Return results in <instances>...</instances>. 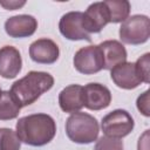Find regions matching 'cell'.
<instances>
[{
	"instance_id": "8fae6325",
	"label": "cell",
	"mask_w": 150,
	"mask_h": 150,
	"mask_svg": "<svg viewBox=\"0 0 150 150\" xmlns=\"http://www.w3.org/2000/svg\"><path fill=\"white\" fill-rule=\"evenodd\" d=\"M60 49L56 42L50 39L42 38L33 41L29 46V57L41 64H52L57 61Z\"/></svg>"
},
{
	"instance_id": "ffe728a7",
	"label": "cell",
	"mask_w": 150,
	"mask_h": 150,
	"mask_svg": "<svg viewBox=\"0 0 150 150\" xmlns=\"http://www.w3.org/2000/svg\"><path fill=\"white\" fill-rule=\"evenodd\" d=\"M135 66L137 68V71L142 79V82L144 83H149L150 82V71H149V67H150V54L145 53L144 55H142L141 57L137 59V61L135 62Z\"/></svg>"
},
{
	"instance_id": "d6986e66",
	"label": "cell",
	"mask_w": 150,
	"mask_h": 150,
	"mask_svg": "<svg viewBox=\"0 0 150 150\" xmlns=\"http://www.w3.org/2000/svg\"><path fill=\"white\" fill-rule=\"evenodd\" d=\"M123 142L118 138H112L108 136H102L96 141L94 150H123Z\"/></svg>"
},
{
	"instance_id": "e0dca14e",
	"label": "cell",
	"mask_w": 150,
	"mask_h": 150,
	"mask_svg": "<svg viewBox=\"0 0 150 150\" xmlns=\"http://www.w3.org/2000/svg\"><path fill=\"white\" fill-rule=\"evenodd\" d=\"M108 14H109V22L118 23L123 22L130 14V2L127 0H108L104 1Z\"/></svg>"
},
{
	"instance_id": "5b68a950",
	"label": "cell",
	"mask_w": 150,
	"mask_h": 150,
	"mask_svg": "<svg viewBox=\"0 0 150 150\" xmlns=\"http://www.w3.org/2000/svg\"><path fill=\"white\" fill-rule=\"evenodd\" d=\"M135 127L132 116L124 109H115L107 114L101 122V129L104 136L112 138H123L128 136Z\"/></svg>"
},
{
	"instance_id": "603a6c76",
	"label": "cell",
	"mask_w": 150,
	"mask_h": 150,
	"mask_svg": "<svg viewBox=\"0 0 150 150\" xmlns=\"http://www.w3.org/2000/svg\"><path fill=\"white\" fill-rule=\"evenodd\" d=\"M149 130H145V132L139 137L137 149L138 150H149Z\"/></svg>"
},
{
	"instance_id": "7a4b0ae2",
	"label": "cell",
	"mask_w": 150,
	"mask_h": 150,
	"mask_svg": "<svg viewBox=\"0 0 150 150\" xmlns=\"http://www.w3.org/2000/svg\"><path fill=\"white\" fill-rule=\"evenodd\" d=\"M54 77L47 71L32 70L15 81L11 87V94L22 107L33 104L42 94L52 89Z\"/></svg>"
},
{
	"instance_id": "7402d4cb",
	"label": "cell",
	"mask_w": 150,
	"mask_h": 150,
	"mask_svg": "<svg viewBox=\"0 0 150 150\" xmlns=\"http://www.w3.org/2000/svg\"><path fill=\"white\" fill-rule=\"evenodd\" d=\"M26 5V1H0V6H2L5 9L14 11Z\"/></svg>"
},
{
	"instance_id": "ba28073f",
	"label": "cell",
	"mask_w": 150,
	"mask_h": 150,
	"mask_svg": "<svg viewBox=\"0 0 150 150\" xmlns=\"http://www.w3.org/2000/svg\"><path fill=\"white\" fill-rule=\"evenodd\" d=\"M109 23V14L104 1L93 2L82 15V26L88 34L100 33Z\"/></svg>"
},
{
	"instance_id": "9c48e42d",
	"label": "cell",
	"mask_w": 150,
	"mask_h": 150,
	"mask_svg": "<svg viewBox=\"0 0 150 150\" xmlns=\"http://www.w3.org/2000/svg\"><path fill=\"white\" fill-rule=\"evenodd\" d=\"M110 77L112 82L122 89L131 90L137 88L142 82V79L137 71L135 62H123L110 69Z\"/></svg>"
},
{
	"instance_id": "30bf717a",
	"label": "cell",
	"mask_w": 150,
	"mask_h": 150,
	"mask_svg": "<svg viewBox=\"0 0 150 150\" xmlns=\"http://www.w3.org/2000/svg\"><path fill=\"white\" fill-rule=\"evenodd\" d=\"M5 32L14 39L32 36L38 28V20L29 14H19L5 21Z\"/></svg>"
},
{
	"instance_id": "44dd1931",
	"label": "cell",
	"mask_w": 150,
	"mask_h": 150,
	"mask_svg": "<svg viewBox=\"0 0 150 150\" xmlns=\"http://www.w3.org/2000/svg\"><path fill=\"white\" fill-rule=\"evenodd\" d=\"M136 105L137 109L141 111L142 115H144L145 117L150 116V107H149V90H145L143 94H141L137 97L136 101Z\"/></svg>"
},
{
	"instance_id": "7c38bea8",
	"label": "cell",
	"mask_w": 150,
	"mask_h": 150,
	"mask_svg": "<svg viewBox=\"0 0 150 150\" xmlns=\"http://www.w3.org/2000/svg\"><path fill=\"white\" fill-rule=\"evenodd\" d=\"M83 97L84 107L89 110H102L111 103L110 90L105 86L96 82L88 83L83 87Z\"/></svg>"
},
{
	"instance_id": "4fadbf2b",
	"label": "cell",
	"mask_w": 150,
	"mask_h": 150,
	"mask_svg": "<svg viewBox=\"0 0 150 150\" xmlns=\"http://www.w3.org/2000/svg\"><path fill=\"white\" fill-rule=\"evenodd\" d=\"M22 68V57L13 46H4L0 48V76L4 79H14Z\"/></svg>"
},
{
	"instance_id": "8992f818",
	"label": "cell",
	"mask_w": 150,
	"mask_h": 150,
	"mask_svg": "<svg viewBox=\"0 0 150 150\" xmlns=\"http://www.w3.org/2000/svg\"><path fill=\"white\" fill-rule=\"evenodd\" d=\"M75 69L84 75H91L104 69V60L101 48L95 45L80 48L73 59Z\"/></svg>"
},
{
	"instance_id": "3957f363",
	"label": "cell",
	"mask_w": 150,
	"mask_h": 150,
	"mask_svg": "<svg viewBox=\"0 0 150 150\" xmlns=\"http://www.w3.org/2000/svg\"><path fill=\"white\" fill-rule=\"evenodd\" d=\"M100 125L97 120L87 112H73L66 121L68 138L77 144H89L97 139Z\"/></svg>"
},
{
	"instance_id": "6da1fadb",
	"label": "cell",
	"mask_w": 150,
	"mask_h": 150,
	"mask_svg": "<svg viewBox=\"0 0 150 150\" xmlns=\"http://www.w3.org/2000/svg\"><path fill=\"white\" fill-rule=\"evenodd\" d=\"M15 132L20 142L32 146H42L55 137L56 123L48 114H32L18 120Z\"/></svg>"
},
{
	"instance_id": "ac0fdd59",
	"label": "cell",
	"mask_w": 150,
	"mask_h": 150,
	"mask_svg": "<svg viewBox=\"0 0 150 150\" xmlns=\"http://www.w3.org/2000/svg\"><path fill=\"white\" fill-rule=\"evenodd\" d=\"M21 142L16 132L9 128H0V150H20Z\"/></svg>"
},
{
	"instance_id": "9a60e30c",
	"label": "cell",
	"mask_w": 150,
	"mask_h": 150,
	"mask_svg": "<svg viewBox=\"0 0 150 150\" xmlns=\"http://www.w3.org/2000/svg\"><path fill=\"white\" fill-rule=\"evenodd\" d=\"M102 50L104 60V69L110 70L117 64H121L127 61L128 54L125 47L122 42L117 40H107L98 45Z\"/></svg>"
},
{
	"instance_id": "277c9868",
	"label": "cell",
	"mask_w": 150,
	"mask_h": 150,
	"mask_svg": "<svg viewBox=\"0 0 150 150\" xmlns=\"http://www.w3.org/2000/svg\"><path fill=\"white\" fill-rule=\"evenodd\" d=\"M118 34L125 45H142L150 38V19L143 14L131 15L121 23Z\"/></svg>"
},
{
	"instance_id": "cb8c5ba5",
	"label": "cell",
	"mask_w": 150,
	"mask_h": 150,
	"mask_svg": "<svg viewBox=\"0 0 150 150\" xmlns=\"http://www.w3.org/2000/svg\"><path fill=\"white\" fill-rule=\"evenodd\" d=\"M0 91H1V89H0Z\"/></svg>"
},
{
	"instance_id": "5bb4252c",
	"label": "cell",
	"mask_w": 150,
	"mask_h": 150,
	"mask_svg": "<svg viewBox=\"0 0 150 150\" xmlns=\"http://www.w3.org/2000/svg\"><path fill=\"white\" fill-rule=\"evenodd\" d=\"M59 105L64 112H77L84 107L83 87L80 84H69L59 94Z\"/></svg>"
},
{
	"instance_id": "52a82bcc",
	"label": "cell",
	"mask_w": 150,
	"mask_h": 150,
	"mask_svg": "<svg viewBox=\"0 0 150 150\" xmlns=\"http://www.w3.org/2000/svg\"><path fill=\"white\" fill-rule=\"evenodd\" d=\"M82 12L74 11L63 14L59 22L60 33L70 41L86 40L88 42L91 41L90 34H88L82 26Z\"/></svg>"
},
{
	"instance_id": "2e32d148",
	"label": "cell",
	"mask_w": 150,
	"mask_h": 150,
	"mask_svg": "<svg viewBox=\"0 0 150 150\" xmlns=\"http://www.w3.org/2000/svg\"><path fill=\"white\" fill-rule=\"evenodd\" d=\"M21 105L13 97L11 91L1 90L0 91V120L9 121L19 116Z\"/></svg>"
}]
</instances>
